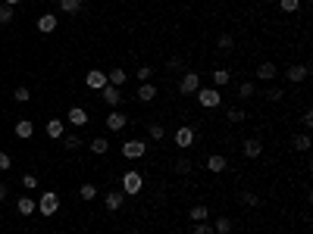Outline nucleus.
<instances>
[{
    "mask_svg": "<svg viewBox=\"0 0 313 234\" xmlns=\"http://www.w3.org/2000/svg\"><path fill=\"white\" fill-rule=\"evenodd\" d=\"M301 125H304V128H313V113H310V110L301 113Z\"/></svg>",
    "mask_w": 313,
    "mask_h": 234,
    "instance_id": "43",
    "label": "nucleus"
},
{
    "mask_svg": "<svg viewBox=\"0 0 313 234\" xmlns=\"http://www.w3.org/2000/svg\"><path fill=\"white\" fill-rule=\"evenodd\" d=\"M22 188L34 191V188H38V178H34V175H25V178H22Z\"/></svg>",
    "mask_w": 313,
    "mask_h": 234,
    "instance_id": "44",
    "label": "nucleus"
},
{
    "mask_svg": "<svg viewBox=\"0 0 313 234\" xmlns=\"http://www.w3.org/2000/svg\"><path fill=\"white\" fill-rule=\"evenodd\" d=\"M4 4H7V7H16V4H22V0H4Z\"/></svg>",
    "mask_w": 313,
    "mask_h": 234,
    "instance_id": "46",
    "label": "nucleus"
},
{
    "mask_svg": "<svg viewBox=\"0 0 313 234\" xmlns=\"http://www.w3.org/2000/svg\"><path fill=\"white\" fill-rule=\"evenodd\" d=\"M16 100H19V103H25L28 97H31V91H28V87H16V94H13Z\"/></svg>",
    "mask_w": 313,
    "mask_h": 234,
    "instance_id": "42",
    "label": "nucleus"
},
{
    "mask_svg": "<svg viewBox=\"0 0 313 234\" xmlns=\"http://www.w3.org/2000/svg\"><path fill=\"white\" fill-rule=\"evenodd\" d=\"M266 97H269L272 103H279V100L285 97V91H282V87H269V91H266Z\"/></svg>",
    "mask_w": 313,
    "mask_h": 234,
    "instance_id": "41",
    "label": "nucleus"
},
{
    "mask_svg": "<svg viewBox=\"0 0 313 234\" xmlns=\"http://www.w3.org/2000/svg\"><path fill=\"white\" fill-rule=\"evenodd\" d=\"M144 153H147V144L138 141V137H132V141L122 144V156H125V159H141Z\"/></svg>",
    "mask_w": 313,
    "mask_h": 234,
    "instance_id": "6",
    "label": "nucleus"
},
{
    "mask_svg": "<svg viewBox=\"0 0 313 234\" xmlns=\"http://www.w3.org/2000/svg\"><path fill=\"white\" fill-rule=\"evenodd\" d=\"M194 137H197V131L191 128V125H182V128L172 134V141H176V147H182V150H188V147H194Z\"/></svg>",
    "mask_w": 313,
    "mask_h": 234,
    "instance_id": "4",
    "label": "nucleus"
},
{
    "mask_svg": "<svg viewBox=\"0 0 313 234\" xmlns=\"http://www.w3.org/2000/svg\"><path fill=\"white\" fill-rule=\"evenodd\" d=\"M275 75H279L275 63H260V66H257V78H260V81H272Z\"/></svg>",
    "mask_w": 313,
    "mask_h": 234,
    "instance_id": "14",
    "label": "nucleus"
},
{
    "mask_svg": "<svg viewBox=\"0 0 313 234\" xmlns=\"http://www.w3.org/2000/svg\"><path fill=\"white\" fill-rule=\"evenodd\" d=\"M151 75H154V66H147V63L141 69H135V78L138 81H151Z\"/></svg>",
    "mask_w": 313,
    "mask_h": 234,
    "instance_id": "34",
    "label": "nucleus"
},
{
    "mask_svg": "<svg viewBox=\"0 0 313 234\" xmlns=\"http://www.w3.org/2000/svg\"><path fill=\"white\" fill-rule=\"evenodd\" d=\"M197 87H200V75H197V72H185L182 81H179V94L191 97V94H197Z\"/></svg>",
    "mask_w": 313,
    "mask_h": 234,
    "instance_id": "5",
    "label": "nucleus"
},
{
    "mask_svg": "<svg viewBox=\"0 0 313 234\" xmlns=\"http://www.w3.org/2000/svg\"><path fill=\"white\" fill-rule=\"evenodd\" d=\"M44 131H47V137L57 141V137H63V131H66V122H63V119H50Z\"/></svg>",
    "mask_w": 313,
    "mask_h": 234,
    "instance_id": "20",
    "label": "nucleus"
},
{
    "mask_svg": "<svg viewBox=\"0 0 313 234\" xmlns=\"http://www.w3.org/2000/svg\"><path fill=\"white\" fill-rule=\"evenodd\" d=\"M232 81V75H229V69H213V87L219 91V87H226Z\"/></svg>",
    "mask_w": 313,
    "mask_h": 234,
    "instance_id": "23",
    "label": "nucleus"
},
{
    "mask_svg": "<svg viewBox=\"0 0 313 234\" xmlns=\"http://www.w3.org/2000/svg\"><path fill=\"white\" fill-rule=\"evenodd\" d=\"M194 234H216L210 222H194Z\"/></svg>",
    "mask_w": 313,
    "mask_h": 234,
    "instance_id": "40",
    "label": "nucleus"
},
{
    "mask_svg": "<svg viewBox=\"0 0 313 234\" xmlns=\"http://www.w3.org/2000/svg\"><path fill=\"white\" fill-rule=\"evenodd\" d=\"M125 125H128V119H125V116H122L119 110H113V113L107 116V128H110V131H122Z\"/></svg>",
    "mask_w": 313,
    "mask_h": 234,
    "instance_id": "11",
    "label": "nucleus"
},
{
    "mask_svg": "<svg viewBox=\"0 0 313 234\" xmlns=\"http://www.w3.org/2000/svg\"><path fill=\"white\" fill-rule=\"evenodd\" d=\"M226 166H229V163H226V156H219V153L207 156V172H216V175H219V172H226Z\"/></svg>",
    "mask_w": 313,
    "mask_h": 234,
    "instance_id": "22",
    "label": "nucleus"
},
{
    "mask_svg": "<svg viewBox=\"0 0 313 234\" xmlns=\"http://www.w3.org/2000/svg\"><path fill=\"white\" fill-rule=\"evenodd\" d=\"M88 147H91V153H97V156H103V153L110 150V141H107V137H94V141L88 144Z\"/></svg>",
    "mask_w": 313,
    "mask_h": 234,
    "instance_id": "26",
    "label": "nucleus"
},
{
    "mask_svg": "<svg viewBox=\"0 0 313 234\" xmlns=\"http://www.w3.org/2000/svg\"><path fill=\"white\" fill-rule=\"evenodd\" d=\"M60 10H63L66 16H79V13L85 10V0H60Z\"/></svg>",
    "mask_w": 313,
    "mask_h": 234,
    "instance_id": "21",
    "label": "nucleus"
},
{
    "mask_svg": "<svg viewBox=\"0 0 313 234\" xmlns=\"http://www.w3.org/2000/svg\"><path fill=\"white\" fill-rule=\"evenodd\" d=\"M7 194H10V188H7V184H0V200H7Z\"/></svg>",
    "mask_w": 313,
    "mask_h": 234,
    "instance_id": "45",
    "label": "nucleus"
},
{
    "mask_svg": "<svg viewBox=\"0 0 313 234\" xmlns=\"http://www.w3.org/2000/svg\"><path fill=\"white\" fill-rule=\"evenodd\" d=\"M100 94H103V100H107L110 106H113V110H116V106L122 103V94H119V87H113V84H107Z\"/></svg>",
    "mask_w": 313,
    "mask_h": 234,
    "instance_id": "19",
    "label": "nucleus"
},
{
    "mask_svg": "<svg viewBox=\"0 0 313 234\" xmlns=\"http://www.w3.org/2000/svg\"><path fill=\"white\" fill-rule=\"evenodd\" d=\"M34 25H38L41 34H50L53 28H57V16H53V13H44V16H38V22H34Z\"/></svg>",
    "mask_w": 313,
    "mask_h": 234,
    "instance_id": "13",
    "label": "nucleus"
},
{
    "mask_svg": "<svg viewBox=\"0 0 313 234\" xmlns=\"http://www.w3.org/2000/svg\"><path fill=\"white\" fill-rule=\"evenodd\" d=\"M191 169H194V163H191L188 156H182V159H176V166H172V172H176V175H188Z\"/></svg>",
    "mask_w": 313,
    "mask_h": 234,
    "instance_id": "27",
    "label": "nucleus"
},
{
    "mask_svg": "<svg viewBox=\"0 0 313 234\" xmlns=\"http://www.w3.org/2000/svg\"><path fill=\"white\" fill-rule=\"evenodd\" d=\"M125 81H128V72H125V69H110V72H107V84L122 87Z\"/></svg>",
    "mask_w": 313,
    "mask_h": 234,
    "instance_id": "15",
    "label": "nucleus"
},
{
    "mask_svg": "<svg viewBox=\"0 0 313 234\" xmlns=\"http://www.w3.org/2000/svg\"><path fill=\"white\" fill-rule=\"evenodd\" d=\"M10 22H13V7L0 4V25H10Z\"/></svg>",
    "mask_w": 313,
    "mask_h": 234,
    "instance_id": "36",
    "label": "nucleus"
},
{
    "mask_svg": "<svg viewBox=\"0 0 313 234\" xmlns=\"http://www.w3.org/2000/svg\"><path fill=\"white\" fill-rule=\"evenodd\" d=\"M69 125H76V128L88 125V110H82V106H72V110H69Z\"/></svg>",
    "mask_w": 313,
    "mask_h": 234,
    "instance_id": "16",
    "label": "nucleus"
},
{
    "mask_svg": "<svg viewBox=\"0 0 313 234\" xmlns=\"http://www.w3.org/2000/svg\"><path fill=\"white\" fill-rule=\"evenodd\" d=\"M257 94V87H254V81H241V84H238V97H241V100H251Z\"/></svg>",
    "mask_w": 313,
    "mask_h": 234,
    "instance_id": "29",
    "label": "nucleus"
},
{
    "mask_svg": "<svg viewBox=\"0 0 313 234\" xmlns=\"http://www.w3.org/2000/svg\"><path fill=\"white\" fill-rule=\"evenodd\" d=\"M188 215H191L194 222H207V219H210V209H207L204 203H197V206H191V212H188Z\"/></svg>",
    "mask_w": 313,
    "mask_h": 234,
    "instance_id": "25",
    "label": "nucleus"
},
{
    "mask_svg": "<svg viewBox=\"0 0 313 234\" xmlns=\"http://www.w3.org/2000/svg\"><path fill=\"white\" fill-rule=\"evenodd\" d=\"M291 147L298 150V153H307L310 150V134H294L291 137Z\"/></svg>",
    "mask_w": 313,
    "mask_h": 234,
    "instance_id": "24",
    "label": "nucleus"
},
{
    "mask_svg": "<svg viewBox=\"0 0 313 234\" xmlns=\"http://www.w3.org/2000/svg\"><path fill=\"white\" fill-rule=\"evenodd\" d=\"M226 119H229L232 125H238V122H245L248 116H245V110H238V106H235V110H229V113H226Z\"/></svg>",
    "mask_w": 313,
    "mask_h": 234,
    "instance_id": "37",
    "label": "nucleus"
},
{
    "mask_svg": "<svg viewBox=\"0 0 313 234\" xmlns=\"http://www.w3.org/2000/svg\"><path fill=\"white\" fill-rule=\"evenodd\" d=\"M10 169H13V156L0 150V172H10Z\"/></svg>",
    "mask_w": 313,
    "mask_h": 234,
    "instance_id": "38",
    "label": "nucleus"
},
{
    "mask_svg": "<svg viewBox=\"0 0 313 234\" xmlns=\"http://www.w3.org/2000/svg\"><path fill=\"white\" fill-rule=\"evenodd\" d=\"M57 209H60V194L57 191H44L41 200H38V212L41 215H57Z\"/></svg>",
    "mask_w": 313,
    "mask_h": 234,
    "instance_id": "2",
    "label": "nucleus"
},
{
    "mask_svg": "<svg viewBox=\"0 0 313 234\" xmlns=\"http://www.w3.org/2000/svg\"><path fill=\"white\" fill-rule=\"evenodd\" d=\"M238 200H241L245 206H260V197H257L254 191H241V194H238Z\"/></svg>",
    "mask_w": 313,
    "mask_h": 234,
    "instance_id": "30",
    "label": "nucleus"
},
{
    "mask_svg": "<svg viewBox=\"0 0 313 234\" xmlns=\"http://www.w3.org/2000/svg\"><path fill=\"white\" fill-rule=\"evenodd\" d=\"M85 84L91 87V91H103V87H107V72L103 69H91L85 75Z\"/></svg>",
    "mask_w": 313,
    "mask_h": 234,
    "instance_id": "7",
    "label": "nucleus"
},
{
    "mask_svg": "<svg viewBox=\"0 0 313 234\" xmlns=\"http://www.w3.org/2000/svg\"><path fill=\"white\" fill-rule=\"evenodd\" d=\"M31 134H34V122H31V119H19V122H16V137L28 141Z\"/></svg>",
    "mask_w": 313,
    "mask_h": 234,
    "instance_id": "17",
    "label": "nucleus"
},
{
    "mask_svg": "<svg viewBox=\"0 0 313 234\" xmlns=\"http://www.w3.org/2000/svg\"><path fill=\"white\" fill-rule=\"evenodd\" d=\"M194 97H197V103L204 106V110H213V106H219V97H223V94H219L216 87H197Z\"/></svg>",
    "mask_w": 313,
    "mask_h": 234,
    "instance_id": "3",
    "label": "nucleus"
},
{
    "mask_svg": "<svg viewBox=\"0 0 313 234\" xmlns=\"http://www.w3.org/2000/svg\"><path fill=\"white\" fill-rule=\"evenodd\" d=\"M216 47L223 50V53H229V50L235 47V38H232V34H219V38H216Z\"/></svg>",
    "mask_w": 313,
    "mask_h": 234,
    "instance_id": "31",
    "label": "nucleus"
},
{
    "mask_svg": "<svg viewBox=\"0 0 313 234\" xmlns=\"http://www.w3.org/2000/svg\"><path fill=\"white\" fill-rule=\"evenodd\" d=\"M232 228H235V225H232V219H226V215L213 222V231H216V234H232Z\"/></svg>",
    "mask_w": 313,
    "mask_h": 234,
    "instance_id": "28",
    "label": "nucleus"
},
{
    "mask_svg": "<svg viewBox=\"0 0 313 234\" xmlns=\"http://www.w3.org/2000/svg\"><path fill=\"white\" fill-rule=\"evenodd\" d=\"M79 197H82L85 203L94 200V197H97V188H94V184H82V188H79Z\"/></svg>",
    "mask_w": 313,
    "mask_h": 234,
    "instance_id": "32",
    "label": "nucleus"
},
{
    "mask_svg": "<svg viewBox=\"0 0 313 234\" xmlns=\"http://www.w3.org/2000/svg\"><path fill=\"white\" fill-rule=\"evenodd\" d=\"M241 150H245V156H248V159H257V156L263 153V144L257 141V137H248V141L241 144Z\"/></svg>",
    "mask_w": 313,
    "mask_h": 234,
    "instance_id": "12",
    "label": "nucleus"
},
{
    "mask_svg": "<svg viewBox=\"0 0 313 234\" xmlns=\"http://www.w3.org/2000/svg\"><path fill=\"white\" fill-rule=\"evenodd\" d=\"M122 200H125L122 191H107V194H103V206H107V212H119V209H122Z\"/></svg>",
    "mask_w": 313,
    "mask_h": 234,
    "instance_id": "9",
    "label": "nucleus"
},
{
    "mask_svg": "<svg viewBox=\"0 0 313 234\" xmlns=\"http://www.w3.org/2000/svg\"><path fill=\"white\" fill-rule=\"evenodd\" d=\"M125 234H138V231H125Z\"/></svg>",
    "mask_w": 313,
    "mask_h": 234,
    "instance_id": "47",
    "label": "nucleus"
},
{
    "mask_svg": "<svg viewBox=\"0 0 313 234\" xmlns=\"http://www.w3.org/2000/svg\"><path fill=\"white\" fill-rule=\"evenodd\" d=\"M141 188H144V175L138 169H128L122 175V194H141Z\"/></svg>",
    "mask_w": 313,
    "mask_h": 234,
    "instance_id": "1",
    "label": "nucleus"
},
{
    "mask_svg": "<svg viewBox=\"0 0 313 234\" xmlns=\"http://www.w3.org/2000/svg\"><path fill=\"white\" fill-rule=\"evenodd\" d=\"M279 10L282 13H298L301 10V0H279Z\"/></svg>",
    "mask_w": 313,
    "mask_h": 234,
    "instance_id": "35",
    "label": "nucleus"
},
{
    "mask_svg": "<svg viewBox=\"0 0 313 234\" xmlns=\"http://www.w3.org/2000/svg\"><path fill=\"white\" fill-rule=\"evenodd\" d=\"M135 97H138L141 103H151V100L157 97V84H151V81H141V87L135 91Z\"/></svg>",
    "mask_w": 313,
    "mask_h": 234,
    "instance_id": "10",
    "label": "nucleus"
},
{
    "mask_svg": "<svg viewBox=\"0 0 313 234\" xmlns=\"http://www.w3.org/2000/svg\"><path fill=\"white\" fill-rule=\"evenodd\" d=\"M147 134H151V141H163V137H166V128H163L160 122H154L151 128H147Z\"/></svg>",
    "mask_w": 313,
    "mask_h": 234,
    "instance_id": "33",
    "label": "nucleus"
},
{
    "mask_svg": "<svg viewBox=\"0 0 313 234\" xmlns=\"http://www.w3.org/2000/svg\"><path fill=\"white\" fill-rule=\"evenodd\" d=\"M34 209H38V203H34L31 197H19V203H16V212H19L22 219H28V215H31Z\"/></svg>",
    "mask_w": 313,
    "mask_h": 234,
    "instance_id": "18",
    "label": "nucleus"
},
{
    "mask_svg": "<svg viewBox=\"0 0 313 234\" xmlns=\"http://www.w3.org/2000/svg\"><path fill=\"white\" fill-rule=\"evenodd\" d=\"M63 144H66V150H79V147H82V137H79V134H69Z\"/></svg>",
    "mask_w": 313,
    "mask_h": 234,
    "instance_id": "39",
    "label": "nucleus"
},
{
    "mask_svg": "<svg viewBox=\"0 0 313 234\" xmlns=\"http://www.w3.org/2000/svg\"><path fill=\"white\" fill-rule=\"evenodd\" d=\"M307 75H310V66H307V63H294V66H288V72H285V78H288L291 84H301Z\"/></svg>",
    "mask_w": 313,
    "mask_h": 234,
    "instance_id": "8",
    "label": "nucleus"
}]
</instances>
